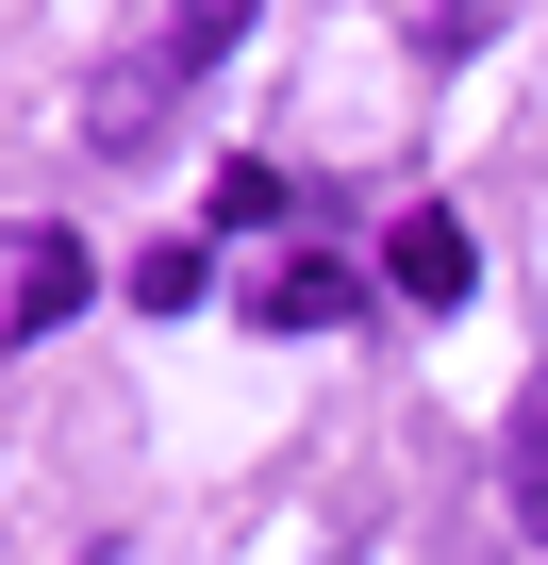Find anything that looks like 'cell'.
<instances>
[{
	"instance_id": "obj_1",
	"label": "cell",
	"mask_w": 548,
	"mask_h": 565,
	"mask_svg": "<svg viewBox=\"0 0 548 565\" xmlns=\"http://www.w3.org/2000/svg\"><path fill=\"white\" fill-rule=\"evenodd\" d=\"M350 317H366V266H333V249L266 266V333H350Z\"/></svg>"
},
{
	"instance_id": "obj_2",
	"label": "cell",
	"mask_w": 548,
	"mask_h": 565,
	"mask_svg": "<svg viewBox=\"0 0 548 565\" xmlns=\"http://www.w3.org/2000/svg\"><path fill=\"white\" fill-rule=\"evenodd\" d=\"M383 282H399L416 317H449L465 282H482V266H465V216H432V200H416V216H399V249H383Z\"/></svg>"
},
{
	"instance_id": "obj_3",
	"label": "cell",
	"mask_w": 548,
	"mask_h": 565,
	"mask_svg": "<svg viewBox=\"0 0 548 565\" xmlns=\"http://www.w3.org/2000/svg\"><path fill=\"white\" fill-rule=\"evenodd\" d=\"M84 317V233H18V350H51Z\"/></svg>"
},
{
	"instance_id": "obj_4",
	"label": "cell",
	"mask_w": 548,
	"mask_h": 565,
	"mask_svg": "<svg viewBox=\"0 0 548 565\" xmlns=\"http://www.w3.org/2000/svg\"><path fill=\"white\" fill-rule=\"evenodd\" d=\"M283 216H300V183L266 167V150H233V167H216V233H283Z\"/></svg>"
},
{
	"instance_id": "obj_5",
	"label": "cell",
	"mask_w": 548,
	"mask_h": 565,
	"mask_svg": "<svg viewBox=\"0 0 548 565\" xmlns=\"http://www.w3.org/2000/svg\"><path fill=\"white\" fill-rule=\"evenodd\" d=\"M233 34H249V0H166V67H183V84H200Z\"/></svg>"
},
{
	"instance_id": "obj_6",
	"label": "cell",
	"mask_w": 548,
	"mask_h": 565,
	"mask_svg": "<svg viewBox=\"0 0 548 565\" xmlns=\"http://www.w3.org/2000/svg\"><path fill=\"white\" fill-rule=\"evenodd\" d=\"M515 532H531V548H548V383H531V399H515Z\"/></svg>"
}]
</instances>
